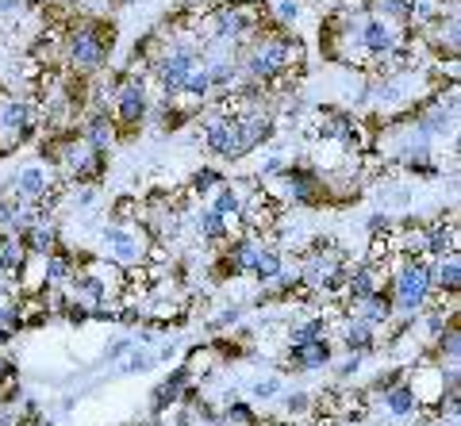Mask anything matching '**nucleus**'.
<instances>
[{"mask_svg": "<svg viewBox=\"0 0 461 426\" xmlns=\"http://www.w3.org/2000/svg\"><path fill=\"white\" fill-rule=\"evenodd\" d=\"M204 146L215 154V158H223V162L242 158L235 120H230V116H220V111H215V116H208V120H204Z\"/></svg>", "mask_w": 461, "mask_h": 426, "instance_id": "nucleus-1", "label": "nucleus"}, {"mask_svg": "<svg viewBox=\"0 0 461 426\" xmlns=\"http://www.w3.org/2000/svg\"><path fill=\"white\" fill-rule=\"evenodd\" d=\"M77 131H81L85 146H93V150H100V154H108L115 142H120V127H115L112 111H89Z\"/></svg>", "mask_w": 461, "mask_h": 426, "instance_id": "nucleus-2", "label": "nucleus"}, {"mask_svg": "<svg viewBox=\"0 0 461 426\" xmlns=\"http://www.w3.org/2000/svg\"><path fill=\"white\" fill-rule=\"evenodd\" d=\"M288 361H293L296 373H308V368H323L330 361V342L327 338H312V342L288 346Z\"/></svg>", "mask_w": 461, "mask_h": 426, "instance_id": "nucleus-3", "label": "nucleus"}, {"mask_svg": "<svg viewBox=\"0 0 461 426\" xmlns=\"http://www.w3.org/2000/svg\"><path fill=\"white\" fill-rule=\"evenodd\" d=\"M430 284H435V296H457L461 284V258L457 253H446L430 265Z\"/></svg>", "mask_w": 461, "mask_h": 426, "instance_id": "nucleus-4", "label": "nucleus"}, {"mask_svg": "<svg viewBox=\"0 0 461 426\" xmlns=\"http://www.w3.org/2000/svg\"><path fill=\"white\" fill-rule=\"evenodd\" d=\"M342 342L350 353H369L377 350V326H369L366 319H350L342 326Z\"/></svg>", "mask_w": 461, "mask_h": 426, "instance_id": "nucleus-5", "label": "nucleus"}, {"mask_svg": "<svg viewBox=\"0 0 461 426\" xmlns=\"http://www.w3.org/2000/svg\"><path fill=\"white\" fill-rule=\"evenodd\" d=\"M281 269H285V253H281L277 246H258L254 265H250V273H254L258 280H262V284H273Z\"/></svg>", "mask_w": 461, "mask_h": 426, "instance_id": "nucleus-6", "label": "nucleus"}, {"mask_svg": "<svg viewBox=\"0 0 461 426\" xmlns=\"http://www.w3.org/2000/svg\"><path fill=\"white\" fill-rule=\"evenodd\" d=\"M193 226H196V235L204 238V243H227V235H230V223L223 219V216H215L212 208H204V211H196V219H193Z\"/></svg>", "mask_w": 461, "mask_h": 426, "instance_id": "nucleus-7", "label": "nucleus"}, {"mask_svg": "<svg viewBox=\"0 0 461 426\" xmlns=\"http://www.w3.org/2000/svg\"><path fill=\"white\" fill-rule=\"evenodd\" d=\"M212 211L215 216H223L227 223L230 219H239V211H242V196H239V189L235 184H220V189H215V200H212Z\"/></svg>", "mask_w": 461, "mask_h": 426, "instance_id": "nucleus-8", "label": "nucleus"}, {"mask_svg": "<svg viewBox=\"0 0 461 426\" xmlns=\"http://www.w3.org/2000/svg\"><path fill=\"white\" fill-rule=\"evenodd\" d=\"M384 404H388L393 415H415V411H420V400H415V392L408 385H393V388H388Z\"/></svg>", "mask_w": 461, "mask_h": 426, "instance_id": "nucleus-9", "label": "nucleus"}, {"mask_svg": "<svg viewBox=\"0 0 461 426\" xmlns=\"http://www.w3.org/2000/svg\"><path fill=\"white\" fill-rule=\"evenodd\" d=\"M373 8H377V16L388 20V23H411V0H373Z\"/></svg>", "mask_w": 461, "mask_h": 426, "instance_id": "nucleus-10", "label": "nucleus"}, {"mask_svg": "<svg viewBox=\"0 0 461 426\" xmlns=\"http://www.w3.org/2000/svg\"><path fill=\"white\" fill-rule=\"evenodd\" d=\"M312 338H327V319H308V323H296L288 331V342L300 346V342H312Z\"/></svg>", "mask_w": 461, "mask_h": 426, "instance_id": "nucleus-11", "label": "nucleus"}, {"mask_svg": "<svg viewBox=\"0 0 461 426\" xmlns=\"http://www.w3.org/2000/svg\"><path fill=\"white\" fill-rule=\"evenodd\" d=\"M220 358L223 353L215 350V346H204V350H193V358H189V377H196V373H212V365H220Z\"/></svg>", "mask_w": 461, "mask_h": 426, "instance_id": "nucleus-12", "label": "nucleus"}, {"mask_svg": "<svg viewBox=\"0 0 461 426\" xmlns=\"http://www.w3.org/2000/svg\"><path fill=\"white\" fill-rule=\"evenodd\" d=\"M269 16H277L281 27H293L300 20V0H273L269 4Z\"/></svg>", "mask_w": 461, "mask_h": 426, "instance_id": "nucleus-13", "label": "nucleus"}, {"mask_svg": "<svg viewBox=\"0 0 461 426\" xmlns=\"http://www.w3.org/2000/svg\"><path fill=\"white\" fill-rule=\"evenodd\" d=\"M220 184H223V173H220V169H212V165H204V169H196V173H193V192H200V196L212 192V189H220Z\"/></svg>", "mask_w": 461, "mask_h": 426, "instance_id": "nucleus-14", "label": "nucleus"}, {"mask_svg": "<svg viewBox=\"0 0 461 426\" xmlns=\"http://www.w3.org/2000/svg\"><path fill=\"white\" fill-rule=\"evenodd\" d=\"M242 319V307H227V311H220V319L212 323V331H223V326H235Z\"/></svg>", "mask_w": 461, "mask_h": 426, "instance_id": "nucleus-15", "label": "nucleus"}, {"mask_svg": "<svg viewBox=\"0 0 461 426\" xmlns=\"http://www.w3.org/2000/svg\"><path fill=\"white\" fill-rule=\"evenodd\" d=\"M150 365H154L150 353H131V361H127V368H131V373H147Z\"/></svg>", "mask_w": 461, "mask_h": 426, "instance_id": "nucleus-16", "label": "nucleus"}, {"mask_svg": "<svg viewBox=\"0 0 461 426\" xmlns=\"http://www.w3.org/2000/svg\"><path fill=\"white\" fill-rule=\"evenodd\" d=\"M308 407H312V400H308L304 392H293V395H288V411H293V415H300V411H308Z\"/></svg>", "mask_w": 461, "mask_h": 426, "instance_id": "nucleus-17", "label": "nucleus"}, {"mask_svg": "<svg viewBox=\"0 0 461 426\" xmlns=\"http://www.w3.org/2000/svg\"><path fill=\"white\" fill-rule=\"evenodd\" d=\"M127 350H131V342H127V338H123V342H115V346L108 350V358H123V353H127Z\"/></svg>", "mask_w": 461, "mask_h": 426, "instance_id": "nucleus-18", "label": "nucleus"}, {"mask_svg": "<svg viewBox=\"0 0 461 426\" xmlns=\"http://www.w3.org/2000/svg\"><path fill=\"white\" fill-rule=\"evenodd\" d=\"M23 0H0V12H20Z\"/></svg>", "mask_w": 461, "mask_h": 426, "instance_id": "nucleus-19", "label": "nucleus"}, {"mask_svg": "<svg viewBox=\"0 0 461 426\" xmlns=\"http://www.w3.org/2000/svg\"><path fill=\"white\" fill-rule=\"evenodd\" d=\"M112 4H115V8H123V4H131V0H112Z\"/></svg>", "mask_w": 461, "mask_h": 426, "instance_id": "nucleus-20", "label": "nucleus"}]
</instances>
